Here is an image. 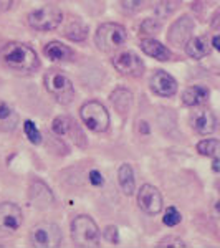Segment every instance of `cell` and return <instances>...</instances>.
Instances as JSON below:
<instances>
[{"label":"cell","mask_w":220,"mask_h":248,"mask_svg":"<svg viewBox=\"0 0 220 248\" xmlns=\"http://www.w3.org/2000/svg\"><path fill=\"white\" fill-rule=\"evenodd\" d=\"M0 60L10 70L22 73H31L40 66V60L33 48L20 42L5 43L0 48Z\"/></svg>","instance_id":"obj_1"},{"label":"cell","mask_w":220,"mask_h":248,"mask_svg":"<svg viewBox=\"0 0 220 248\" xmlns=\"http://www.w3.org/2000/svg\"><path fill=\"white\" fill-rule=\"evenodd\" d=\"M43 85L47 91L55 98V101L60 105H70L75 98V88L71 79L63 71L57 68H50L43 75Z\"/></svg>","instance_id":"obj_2"},{"label":"cell","mask_w":220,"mask_h":248,"mask_svg":"<svg viewBox=\"0 0 220 248\" xmlns=\"http://www.w3.org/2000/svg\"><path fill=\"white\" fill-rule=\"evenodd\" d=\"M127 40V31L119 23H103L98 27L94 35V43L101 51L111 53L121 48Z\"/></svg>","instance_id":"obj_3"},{"label":"cell","mask_w":220,"mask_h":248,"mask_svg":"<svg viewBox=\"0 0 220 248\" xmlns=\"http://www.w3.org/2000/svg\"><path fill=\"white\" fill-rule=\"evenodd\" d=\"M71 240L77 247H98L99 229L96 222L88 215H79L71 222Z\"/></svg>","instance_id":"obj_4"},{"label":"cell","mask_w":220,"mask_h":248,"mask_svg":"<svg viewBox=\"0 0 220 248\" xmlns=\"http://www.w3.org/2000/svg\"><path fill=\"white\" fill-rule=\"evenodd\" d=\"M79 118L93 133H105L110 127V114L99 101H86L79 108Z\"/></svg>","instance_id":"obj_5"},{"label":"cell","mask_w":220,"mask_h":248,"mask_svg":"<svg viewBox=\"0 0 220 248\" xmlns=\"http://www.w3.org/2000/svg\"><path fill=\"white\" fill-rule=\"evenodd\" d=\"M30 242L38 248H57L62 245V230L57 223L42 222L31 229Z\"/></svg>","instance_id":"obj_6"},{"label":"cell","mask_w":220,"mask_h":248,"mask_svg":"<svg viewBox=\"0 0 220 248\" xmlns=\"http://www.w3.org/2000/svg\"><path fill=\"white\" fill-rule=\"evenodd\" d=\"M62 22H63V14L53 5L42 7V9L33 10L29 15L30 27L35 30H40V31L55 30Z\"/></svg>","instance_id":"obj_7"},{"label":"cell","mask_w":220,"mask_h":248,"mask_svg":"<svg viewBox=\"0 0 220 248\" xmlns=\"http://www.w3.org/2000/svg\"><path fill=\"white\" fill-rule=\"evenodd\" d=\"M23 222V214L18 205L12 202L0 203V237L15 233Z\"/></svg>","instance_id":"obj_8"},{"label":"cell","mask_w":220,"mask_h":248,"mask_svg":"<svg viewBox=\"0 0 220 248\" xmlns=\"http://www.w3.org/2000/svg\"><path fill=\"white\" fill-rule=\"evenodd\" d=\"M138 205L144 214L157 215L162 210V195L157 190V187L144 184L138 192Z\"/></svg>","instance_id":"obj_9"},{"label":"cell","mask_w":220,"mask_h":248,"mask_svg":"<svg viewBox=\"0 0 220 248\" xmlns=\"http://www.w3.org/2000/svg\"><path fill=\"white\" fill-rule=\"evenodd\" d=\"M113 65L121 75L129 78H139L144 73V63L138 55L125 51V53H118L113 58Z\"/></svg>","instance_id":"obj_10"},{"label":"cell","mask_w":220,"mask_h":248,"mask_svg":"<svg viewBox=\"0 0 220 248\" xmlns=\"http://www.w3.org/2000/svg\"><path fill=\"white\" fill-rule=\"evenodd\" d=\"M192 30H194V20L189 15H184L173 23L169 33H167V40L175 46H186L187 42L190 40Z\"/></svg>","instance_id":"obj_11"},{"label":"cell","mask_w":220,"mask_h":248,"mask_svg":"<svg viewBox=\"0 0 220 248\" xmlns=\"http://www.w3.org/2000/svg\"><path fill=\"white\" fill-rule=\"evenodd\" d=\"M190 126L192 129L201 136H209L215 133V129L219 127L217 118L215 114L209 109H197L190 114Z\"/></svg>","instance_id":"obj_12"},{"label":"cell","mask_w":220,"mask_h":248,"mask_svg":"<svg viewBox=\"0 0 220 248\" xmlns=\"http://www.w3.org/2000/svg\"><path fill=\"white\" fill-rule=\"evenodd\" d=\"M149 86L156 94L162 96V98H171L177 93V81L162 70L154 71L149 79Z\"/></svg>","instance_id":"obj_13"},{"label":"cell","mask_w":220,"mask_h":248,"mask_svg":"<svg viewBox=\"0 0 220 248\" xmlns=\"http://www.w3.org/2000/svg\"><path fill=\"white\" fill-rule=\"evenodd\" d=\"M43 53H45L47 58H50L51 62H71L75 57L73 50L70 46L63 45L60 42H50L47 43L45 48H43Z\"/></svg>","instance_id":"obj_14"},{"label":"cell","mask_w":220,"mask_h":248,"mask_svg":"<svg viewBox=\"0 0 220 248\" xmlns=\"http://www.w3.org/2000/svg\"><path fill=\"white\" fill-rule=\"evenodd\" d=\"M141 50L147 55V57L159 60V62H167V60H171V57H173L169 48L164 46L162 43H159L157 40H153V38L142 40Z\"/></svg>","instance_id":"obj_15"},{"label":"cell","mask_w":220,"mask_h":248,"mask_svg":"<svg viewBox=\"0 0 220 248\" xmlns=\"http://www.w3.org/2000/svg\"><path fill=\"white\" fill-rule=\"evenodd\" d=\"M18 124V114L5 101H0V133H12Z\"/></svg>","instance_id":"obj_16"},{"label":"cell","mask_w":220,"mask_h":248,"mask_svg":"<svg viewBox=\"0 0 220 248\" xmlns=\"http://www.w3.org/2000/svg\"><path fill=\"white\" fill-rule=\"evenodd\" d=\"M207 98H209V90L204 86H190L187 88L186 91H184L182 94V103L186 106H201L204 103L207 101Z\"/></svg>","instance_id":"obj_17"},{"label":"cell","mask_w":220,"mask_h":248,"mask_svg":"<svg viewBox=\"0 0 220 248\" xmlns=\"http://www.w3.org/2000/svg\"><path fill=\"white\" fill-rule=\"evenodd\" d=\"M118 184L125 195L134 194V170L129 164H121V167L118 169Z\"/></svg>","instance_id":"obj_18"},{"label":"cell","mask_w":220,"mask_h":248,"mask_svg":"<svg viewBox=\"0 0 220 248\" xmlns=\"http://www.w3.org/2000/svg\"><path fill=\"white\" fill-rule=\"evenodd\" d=\"M209 51H210L209 42H207V38H204V37L190 38L186 45V53L194 60H201L204 57H207Z\"/></svg>","instance_id":"obj_19"},{"label":"cell","mask_w":220,"mask_h":248,"mask_svg":"<svg viewBox=\"0 0 220 248\" xmlns=\"http://www.w3.org/2000/svg\"><path fill=\"white\" fill-rule=\"evenodd\" d=\"M111 103H113V106L119 113L125 114L129 111V106L133 103V94H131V91L125 90V88H119V90H114L111 93Z\"/></svg>","instance_id":"obj_20"},{"label":"cell","mask_w":220,"mask_h":248,"mask_svg":"<svg viewBox=\"0 0 220 248\" xmlns=\"http://www.w3.org/2000/svg\"><path fill=\"white\" fill-rule=\"evenodd\" d=\"M65 37L73 40V42H83L88 37V27L83 22H79V20H75V22H71L66 27Z\"/></svg>","instance_id":"obj_21"},{"label":"cell","mask_w":220,"mask_h":248,"mask_svg":"<svg viewBox=\"0 0 220 248\" xmlns=\"http://www.w3.org/2000/svg\"><path fill=\"white\" fill-rule=\"evenodd\" d=\"M199 154L207 155V157H220V141L217 139H204L197 144Z\"/></svg>","instance_id":"obj_22"},{"label":"cell","mask_w":220,"mask_h":248,"mask_svg":"<svg viewBox=\"0 0 220 248\" xmlns=\"http://www.w3.org/2000/svg\"><path fill=\"white\" fill-rule=\"evenodd\" d=\"M73 119L70 116H58V118L53 119V124H51V129L57 136H65L73 129Z\"/></svg>","instance_id":"obj_23"},{"label":"cell","mask_w":220,"mask_h":248,"mask_svg":"<svg viewBox=\"0 0 220 248\" xmlns=\"http://www.w3.org/2000/svg\"><path fill=\"white\" fill-rule=\"evenodd\" d=\"M23 131H25V136L29 138V141L31 144L42 142V134H40L38 127L35 126L33 121H25V124H23Z\"/></svg>","instance_id":"obj_24"},{"label":"cell","mask_w":220,"mask_h":248,"mask_svg":"<svg viewBox=\"0 0 220 248\" xmlns=\"http://www.w3.org/2000/svg\"><path fill=\"white\" fill-rule=\"evenodd\" d=\"M181 214H179V210L175 209V207H169V209L166 210V214H164V217H162V222H164V225H167V227H175L177 223H181Z\"/></svg>","instance_id":"obj_25"},{"label":"cell","mask_w":220,"mask_h":248,"mask_svg":"<svg viewBox=\"0 0 220 248\" xmlns=\"http://www.w3.org/2000/svg\"><path fill=\"white\" fill-rule=\"evenodd\" d=\"M179 5H181V0H159V14H161V17H166V15L173 14L179 9Z\"/></svg>","instance_id":"obj_26"},{"label":"cell","mask_w":220,"mask_h":248,"mask_svg":"<svg viewBox=\"0 0 220 248\" xmlns=\"http://www.w3.org/2000/svg\"><path fill=\"white\" fill-rule=\"evenodd\" d=\"M157 247L166 248V247H177V248H186L187 245L184 243V240H181L179 237H166L162 238L161 242L157 243Z\"/></svg>","instance_id":"obj_27"},{"label":"cell","mask_w":220,"mask_h":248,"mask_svg":"<svg viewBox=\"0 0 220 248\" xmlns=\"http://www.w3.org/2000/svg\"><path fill=\"white\" fill-rule=\"evenodd\" d=\"M103 237L108 243H111V245H118L119 243V235H118V229L113 225L106 227L105 229V233H103Z\"/></svg>","instance_id":"obj_28"},{"label":"cell","mask_w":220,"mask_h":248,"mask_svg":"<svg viewBox=\"0 0 220 248\" xmlns=\"http://www.w3.org/2000/svg\"><path fill=\"white\" fill-rule=\"evenodd\" d=\"M159 29H161V25H159L157 22H154L153 18L146 20V22L142 23V27H141V30L144 31V33H149V35L156 33V31H157Z\"/></svg>","instance_id":"obj_29"},{"label":"cell","mask_w":220,"mask_h":248,"mask_svg":"<svg viewBox=\"0 0 220 248\" xmlns=\"http://www.w3.org/2000/svg\"><path fill=\"white\" fill-rule=\"evenodd\" d=\"M123 3V9L127 12H136L141 9V5L144 3V0H121Z\"/></svg>","instance_id":"obj_30"},{"label":"cell","mask_w":220,"mask_h":248,"mask_svg":"<svg viewBox=\"0 0 220 248\" xmlns=\"http://www.w3.org/2000/svg\"><path fill=\"white\" fill-rule=\"evenodd\" d=\"M90 181L93 186H101V184L105 182V179H103V175L99 174L98 170H91L90 172Z\"/></svg>","instance_id":"obj_31"},{"label":"cell","mask_w":220,"mask_h":248,"mask_svg":"<svg viewBox=\"0 0 220 248\" xmlns=\"http://www.w3.org/2000/svg\"><path fill=\"white\" fill-rule=\"evenodd\" d=\"M12 2H14V0H0V14H2V12H5V10H9Z\"/></svg>","instance_id":"obj_32"},{"label":"cell","mask_w":220,"mask_h":248,"mask_svg":"<svg viewBox=\"0 0 220 248\" xmlns=\"http://www.w3.org/2000/svg\"><path fill=\"white\" fill-rule=\"evenodd\" d=\"M212 170L219 172V174H220V157H215L214 159V164H212Z\"/></svg>","instance_id":"obj_33"},{"label":"cell","mask_w":220,"mask_h":248,"mask_svg":"<svg viewBox=\"0 0 220 248\" xmlns=\"http://www.w3.org/2000/svg\"><path fill=\"white\" fill-rule=\"evenodd\" d=\"M212 45H214L215 50L220 51V35H217V37H214V40H212Z\"/></svg>","instance_id":"obj_34"},{"label":"cell","mask_w":220,"mask_h":248,"mask_svg":"<svg viewBox=\"0 0 220 248\" xmlns=\"http://www.w3.org/2000/svg\"><path fill=\"white\" fill-rule=\"evenodd\" d=\"M215 212H217V214L220 215V201H219L217 203H215Z\"/></svg>","instance_id":"obj_35"},{"label":"cell","mask_w":220,"mask_h":248,"mask_svg":"<svg viewBox=\"0 0 220 248\" xmlns=\"http://www.w3.org/2000/svg\"><path fill=\"white\" fill-rule=\"evenodd\" d=\"M219 187H220V186H219Z\"/></svg>","instance_id":"obj_36"}]
</instances>
